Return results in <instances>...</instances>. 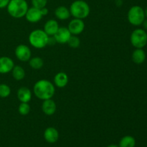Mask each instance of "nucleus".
Segmentation results:
<instances>
[{"label":"nucleus","instance_id":"obj_1","mask_svg":"<svg viewBox=\"0 0 147 147\" xmlns=\"http://www.w3.org/2000/svg\"><path fill=\"white\" fill-rule=\"evenodd\" d=\"M33 93L38 99L42 100L53 98L55 93V86L50 80H39L33 86Z\"/></svg>","mask_w":147,"mask_h":147},{"label":"nucleus","instance_id":"obj_2","mask_svg":"<svg viewBox=\"0 0 147 147\" xmlns=\"http://www.w3.org/2000/svg\"><path fill=\"white\" fill-rule=\"evenodd\" d=\"M6 8L11 17L20 19L24 17L29 6L26 0H10Z\"/></svg>","mask_w":147,"mask_h":147},{"label":"nucleus","instance_id":"obj_3","mask_svg":"<svg viewBox=\"0 0 147 147\" xmlns=\"http://www.w3.org/2000/svg\"><path fill=\"white\" fill-rule=\"evenodd\" d=\"M70 12L74 18H87L90 13V7L89 4L84 0H76L70 6Z\"/></svg>","mask_w":147,"mask_h":147},{"label":"nucleus","instance_id":"obj_4","mask_svg":"<svg viewBox=\"0 0 147 147\" xmlns=\"http://www.w3.org/2000/svg\"><path fill=\"white\" fill-rule=\"evenodd\" d=\"M49 36L43 30H34L29 34V42L36 49H42L48 45Z\"/></svg>","mask_w":147,"mask_h":147},{"label":"nucleus","instance_id":"obj_5","mask_svg":"<svg viewBox=\"0 0 147 147\" xmlns=\"http://www.w3.org/2000/svg\"><path fill=\"white\" fill-rule=\"evenodd\" d=\"M127 19L129 22L132 25H142L145 20L144 9L140 6H133L128 11Z\"/></svg>","mask_w":147,"mask_h":147},{"label":"nucleus","instance_id":"obj_6","mask_svg":"<svg viewBox=\"0 0 147 147\" xmlns=\"http://www.w3.org/2000/svg\"><path fill=\"white\" fill-rule=\"evenodd\" d=\"M130 41L135 48H144L147 44L146 32L144 29H136L131 34Z\"/></svg>","mask_w":147,"mask_h":147},{"label":"nucleus","instance_id":"obj_7","mask_svg":"<svg viewBox=\"0 0 147 147\" xmlns=\"http://www.w3.org/2000/svg\"><path fill=\"white\" fill-rule=\"evenodd\" d=\"M16 57L21 62H28L31 58L32 52L30 47L24 44L19 45L14 50Z\"/></svg>","mask_w":147,"mask_h":147},{"label":"nucleus","instance_id":"obj_8","mask_svg":"<svg viewBox=\"0 0 147 147\" xmlns=\"http://www.w3.org/2000/svg\"><path fill=\"white\" fill-rule=\"evenodd\" d=\"M85 22L81 19L74 18L69 22L67 29L69 30L72 35H79L85 30Z\"/></svg>","mask_w":147,"mask_h":147},{"label":"nucleus","instance_id":"obj_9","mask_svg":"<svg viewBox=\"0 0 147 147\" xmlns=\"http://www.w3.org/2000/svg\"><path fill=\"white\" fill-rule=\"evenodd\" d=\"M24 17L27 22L30 23H37L42 19L43 15L42 14L41 9L37 7H29Z\"/></svg>","mask_w":147,"mask_h":147},{"label":"nucleus","instance_id":"obj_10","mask_svg":"<svg viewBox=\"0 0 147 147\" xmlns=\"http://www.w3.org/2000/svg\"><path fill=\"white\" fill-rule=\"evenodd\" d=\"M71 33L70 32L67 27H59L58 30L55 33L53 37L57 43L59 44H67V41L71 36Z\"/></svg>","mask_w":147,"mask_h":147},{"label":"nucleus","instance_id":"obj_11","mask_svg":"<svg viewBox=\"0 0 147 147\" xmlns=\"http://www.w3.org/2000/svg\"><path fill=\"white\" fill-rule=\"evenodd\" d=\"M14 65L12 59L7 56L0 57V74H7L10 73Z\"/></svg>","mask_w":147,"mask_h":147},{"label":"nucleus","instance_id":"obj_12","mask_svg":"<svg viewBox=\"0 0 147 147\" xmlns=\"http://www.w3.org/2000/svg\"><path fill=\"white\" fill-rule=\"evenodd\" d=\"M41 109L43 113L47 116H53L55 113L57 111V105L56 103L52 98L47 99V100H42Z\"/></svg>","mask_w":147,"mask_h":147},{"label":"nucleus","instance_id":"obj_13","mask_svg":"<svg viewBox=\"0 0 147 147\" xmlns=\"http://www.w3.org/2000/svg\"><path fill=\"white\" fill-rule=\"evenodd\" d=\"M59 24L55 20H49L45 23L43 30L49 37H53L59 29Z\"/></svg>","mask_w":147,"mask_h":147},{"label":"nucleus","instance_id":"obj_14","mask_svg":"<svg viewBox=\"0 0 147 147\" xmlns=\"http://www.w3.org/2000/svg\"><path fill=\"white\" fill-rule=\"evenodd\" d=\"M17 96L21 103H29L32 97V93L28 88L21 87L17 90Z\"/></svg>","mask_w":147,"mask_h":147},{"label":"nucleus","instance_id":"obj_15","mask_svg":"<svg viewBox=\"0 0 147 147\" xmlns=\"http://www.w3.org/2000/svg\"><path fill=\"white\" fill-rule=\"evenodd\" d=\"M44 139L50 144L55 143L59 139L58 131L54 127L47 128L44 131Z\"/></svg>","mask_w":147,"mask_h":147},{"label":"nucleus","instance_id":"obj_16","mask_svg":"<svg viewBox=\"0 0 147 147\" xmlns=\"http://www.w3.org/2000/svg\"><path fill=\"white\" fill-rule=\"evenodd\" d=\"M68 76L64 72H59L54 77V85L59 88H65L68 83Z\"/></svg>","mask_w":147,"mask_h":147},{"label":"nucleus","instance_id":"obj_17","mask_svg":"<svg viewBox=\"0 0 147 147\" xmlns=\"http://www.w3.org/2000/svg\"><path fill=\"white\" fill-rule=\"evenodd\" d=\"M55 16L59 20H66L71 16L69 8L65 6H59L55 9Z\"/></svg>","mask_w":147,"mask_h":147},{"label":"nucleus","instance_id":"obj_18","mask_svg":"<svg viewBox=\"0 0 147 147\" xmlns=\"http://www.w3.org/2000/svg\"><path fill=\"white\" fill-rule=\"evenodd\" d=\"M132 60L136 64H142L146 60V53L143 48H136L131 55Z\"/></svg>","mask_w":147,"mask_h":147},{"label":"nucleus","instance_id":"obj_19","mask_svg":"<svg viewBox=\"0 0 147 147\" xmlns=\"http://www.w3.org/2000/svg\"><path fill=\"white\" fill-rule=\"evenodd\" d=\"M11 72L13 78L17 81L22 80L25 77V70L20 65H14Z\"/></svg>","mask_w":147,"mask_h":147},{"label":"nucleus","instance_id":"obj_20","mask_svg":"<svg viewBox=\"0 0 147 147\" xmlns=\"http://www.w3.org/2000/svg\"><path fill=\"white\" fill-rule=\"evenodd\" d=\"M136 146V139L131 136H125L120 140L119 147H135Z\"/></svg>","mask_w":147,"mask_h":147},{"label":"nucleus","instance_id":"obj_21","mask_svg":"<svg viewBox=\"0 0 147 147\" xmlns=\"http://www.w3.org/2000/svg\"><path fill=\"white\" fill-rule=\"evenodd\" d=\"M30 67L34 70H40L44 66V60L40 57H33L29 60Z\"/></svg>","mask_w":147,"mask_h":147},{"label":"nucleus","instance_id":"obj_22","mask_svg":"<svg viewBox=\"0 0 147 147\" xmlns=\"http://www.w3.org/2000/svg\"><path fill=\"white\" fill-rule=\"evenodd\" d=\"M11 94V88L5 83H0V98H5Z\"/></svg>","mask_w":147,"mask_h":147},{"label":"nucleus","instance_id":"obj_23","mask_svg":"<svg viewBox=\"0 0 147 147\" xmlns=\"http://www.w3.org/2000/svg\"><path fill=\"white\" fill-rule=\"evenodd\" d=\"M67 44L72 48H78L80 47V40L77 35H71L67 41Z\"/></svg>","mask_w":147,"mask_h":147},{"label":"nucleus","instance_id":"obj_24","mask_svg":"<svg viewBox=\"0 0 147 147\" xmlns=\"http://www.w3.org/2000/svg\"><path fill=\"white\" fill-rule=\"evenodd\" d=\"M30 111V106L28 103H20L18 107V112L22 116H27Z\"/></svg>","mask_w":147,"mask_h":147},{"label":"nucleus","instance_id":"obj_25","mask_svg":"<svg viewBox=\"0 0 147 147\" xmlns=\"http://www.w3.org/2000/svg\"><path fill=\"white\" fill-rule=\"evenodd\" d=\"M31 3L32 7L42 9L46 7L47 4V0H31Z\"/></svg>","mask_w":147,"mask_h":147},{"label":"nucleus","instance_id":"obj_26","mask_svg":"<svg viewBox=\"0 0 147 147\" xmlns=\"http://www.w3.org/2000/svg\"><path fill=\"white\" fill-rule=\"evenodd\" d=\"M10 0H0V9H3L7 7L9 1Z\"/></svg>","mask_w":147,"mask_h":147},{"label":"nucleus","instance_id":"obj_27","mask_svg":"<svg viewBox=\"0 0 147 147\" xmlns=\"http://www.w3.org/2000/svg\"><path fill=\"white\" fill-rule=\"evenodd\" d=\"M41 11H42V14L43 17L44 16H46L47 15V14H48L49 11H48V9L47 8V7H43V8L41 9Z\"/></svg>","mask_w":147,"mask_h":147},{"label":"nucleus","instance_id":"obj_28","mask_svg":"<svg viewBox=\"0 0 147 147\" xmlns=\"http://www.w3.org/2000/svg\"><path fill=\"white\" fill-rule=\"evenodd\" d=\"M142 25H143L144 30H147V19L146 20H144V21L142 23Z\"/></svg>","mask_w":147,"mask_h":147},{"label":"nucleus","instance_id":"obj_29","mask_svg":"<svg viewBox=\"0 0 147 147\" xmlns=\"http://www.w3.org/2000/svg\"><path fill=\"white\" fill-rule=\"evenodd\" d=\"M107 147H119V145L117 144H110Z\"/></svg>","mask_w":147,"mask_h":147},{"label":"nucleus","instance_id":"obj_30","mask_svg":"<svg viewBox=\"0 0 147 147\" xmlns=\"http://www.w3.org/2000/svg\"><path fill=\"white\" fill-rule=\"evenodd\" d=\"M144 14H145V17L147 18V7H146V9H144Z\"/></svg>","mask_w":147,"mask_h":147}]
</instances>
